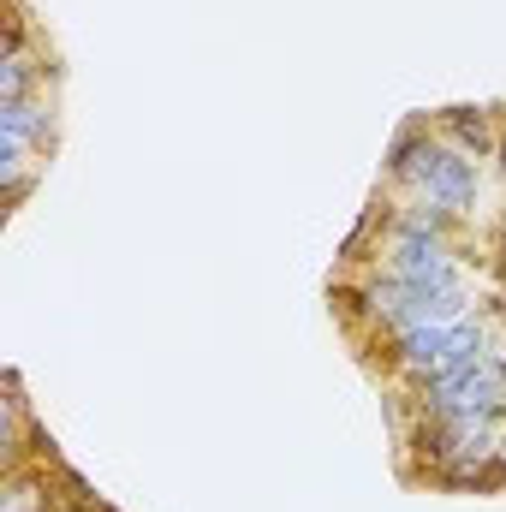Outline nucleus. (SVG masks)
<instances>
[{
  "instance_id": "obj_5",
  "label": "nucleus",
  "mask_w": 506,
  "mask_h": 512,
  "mask_svg": "<svg viewBox=\"0 0 506 512\" xmlns=\"http://www.w3.org/2000/svg\"><path fill=\"white\" fill-rule=\"evenodd\" d=\"M376 274L387 280H429V286H465L459 251L447 239H411V233H387L376 239Z\"/></svg>"
},
{
  "instance_id": "obj_2",
  "label": "nucleus",
  "mask_w": 506,
  "mask_h": 512,
  "mask_svg": "<svg viewBox=\"0 0 506 512\" xmlns=\"http://www.w3.org/2000/svg\"><path fill=\"white\" fill-rule=\"evenodd\" d=\"M346 310L370 322V340L387 346L411 328L429 322H465L471 316V286H429V280H387L370 274L358 292H346Z\"/></svg>"
},
{
  "instance_id": "obj_9",
  "label": "nucleus",
  "mask_w": 506,
  "mask_h": 512,
  "mask_svg": "<svg viewBox=\"0 0 506 512\" xmlns=\"http://www.w3.org/2000/svg\"><path fill=\"white\" fill-rule=\"evenodd\" d=\"M42 161H48L42 149H30L24 137H6V131H0V185H6V209H18V203L30 197Z\"/></svg>"
},
{
  "instance_id": "obj_7",
  "label": "nucleus",
  "mask_w": 506,
  "mask_h": 512,
  "mask_svg": "<svg viewBox=\"0 0 506 512\" xmlns=\"http://www.w3.org/2000/svg\"><path fill=\"white\" fill-rule=\"evenodd\" d=\"M0 131H6V137H24V143H30V149H42V155H54V131H60L54 84H42L36 96L0 102Z\"/></svg>"
},
{
  "instance_id": "obj_8",
  "label": "nucleus",
  "mask_w": 506,
  "mask_h": 512,
  "mask_svg": "<svg viewBox=\"0 0 506 512\" xmlns=\"http://www.w3.org/2000/svg\"><path fill=\"white\" fill-rule=\"evenodd\" d=\"M429 126H435L441 143H453V149L471 155V161H489V155L501 149V131H495V114H489V108H441Z\"/></svg>"
},
{
  "instance_id": "obj_10",
  "label": "nucleus",
  "mask_w": 506,
  "mask_h": 512,
  "mask_svg": "<svg viewBox=\"0 0 506 512\" xmlns=\"http://www.w3.org/2000/svg\"><path fill=\"white\" fill-rule=\"evenodd\" d=\"M495 161H501V179H506V126H501V149H495Z\"/></svg>"
},
{
  "instance_id": "obj_1",
  "label": "nucleus",
  "mask_w": 506,
  "mask_h": 512,
  "mask_svg": "<svg viewBox=\"0 0 506 512\" xmlns=\"http://www.w3.org/2000/svg\"><path fill=\"white\" fill-rule=\"evenodd\" d=\"M381 179H387L393 191L417 197V203H435V209L459 215V221H465V215H471V203H477V161H471V155H459L453 143H441L429 120L399 126V137L387 143Z\"/></svg>"
},
{
  "instance_id": "obj_3",
  "label": "nucleus",
  "mask_w": 506,
  "mask_h": 512,
  "mask_svg": "<svg viewBox=\"0 0 506 512\" xmlns=\"http://www.w3.org/2000/svg\"><path fill=\"white\" fill-rule=\"evenodd\" d=\"M405 393L429 417H459L465 429H495L506 417V358L489 346L477 358H459V364L423 376V382L405 387Z\"/></svg>"
},
{
  "instance_id": "obj_4",
  "label": "nucleus",
  "mask_w": 506,
  "mask_h": 512,
  "mask_svg": "<svg viewBox=\"0 0 506 512\" xmlns=\"http://www.w3.org/2000/svg\"><path fill=\"white\" fill-rule=\"evenodd\" d=\"M477 352H489V334L471 316L465 322H429V328H411V334L381 346V358H387L399 387H417L423 376H435V370H447L459 358H477Z\"/></svg>"
},
{
  "instance_id": "obj_11",
  "label": "nucleus",
  "mask_w": 506,
  "mask_h": 512,
  "mask_svg": "<svg viewBox=\"0 0 506 512\" xmlns=\"http://www.w3.org/2000/svg\"><path fill=\"white\" fill-rule=\"evenodd\" d=\"M501 465H506V447H501Z\"/></svg>"
},
{
  "instance_id": "obj_6",
  "label": "nucleus",
  "mask_w": 506,
  "mask_h": 512,
  "mask_svg": "<svg viewBox=\"0 0 506 512\" xmlns=\"http://www.w3.org/2000/svg\"><path fill=\"white\" fill-rule=\"evenodd\" d=\"M501 447L506 441L495 435V429H477V435H471V441H465V447L429 477V483H435V489H453V495H495V489L506 483Z\"/></svg>"
}]
</instances>
